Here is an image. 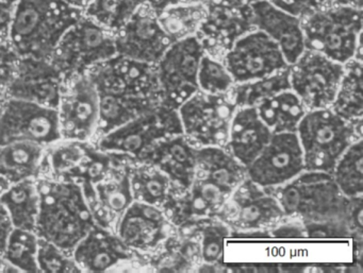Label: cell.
I'll use <instances>...</instances> for the list:
<instances>
[{"instance_id":"d6986e66","label":"cell","mask_w":363,"mask_h":273,"mask_svg":"<svg viewBox=\"0 0 363 273\" xmlns=\"http://www.w3.org/2000/svg\"><path fill=\"white\" fill-rule=\"evenodd\" d=\"M65 81L63 74L50 60L21 58L7 92L10 98L24 99L58 110Z\"/></svg>"},{"instance_id":"74e56055","label":"cell","mask_w":363,"mask_h":273,"mask_svg":"<svg viewBox=\"0 0 363 273\" xmlns=\"http://www.w3.org/2000/svg\"><path fill=\"white\" fill-rule=\"evenodd\" d=\"M229 236L230 228L224 222L210 221L203 226L201 253L206 264H223L225 239Z\"/></svg>"},{"instance_id":"8d00e7d4","label":"cell","mask_w":363,"mask_h":273,"mask_svg":"<svg viewBox=\"0 0 363 273\" xmlns=\"http://www.w3.org/2000/svg\"><path fill=\"white\" fill-rule=\"evenodd\" d=\"M197 83L199 90L208 94H225L235 86L224 63L208 54H203L199 63Z\"/></svg>"},{"instance_id":"1f68e13d","label":"cell","mask_w":363,"mask_h":273,"mask_svg":"<svg viewBox=\"0 0 363 273\" xmlns=\"http://www.w3.org/2000/svg\"><path fill=\"white\" fill-rule=\"evenodd\" d=\"M205 3L184 4L167 8L158 14L159 23L172 43L196 35L205 21Z\"/></svg>"},{"instance_id":"8fae6325","label":"cell","mask_w":363,"mask_h":273,"mask_svg":"<svg viewBox=\"0 0 363 273\" xmlns=\"http://www.w3.org/2000/svg\"><path fill=\"white\" fill-rule=\"evenodd\" d=\"M61 139L58 110L18 98L0 108V146L28 141L44 147Z\"/></svg>"},{"instance_id":"7dc6e473","label":"cell","mask_w":363,"mask_h":273,"mask_svg":"<svg viewBox=\"0 0 363 273\" xmlns=\"http://www.w3.org/2000/svg\"><path fill=\"white\" fill-rule=\"evenodd\" d=\"M203 0H146V3L150 6L156 12L157 16L163 10L167 9L169 7H174V6L184 5V4H192L199 3Z\"/></svg>"},{"instance_id":"603a6c76","label":"cell","mask_w":363,"mask_h":273,"mask_svg":"<svg viewBox=\"0 0 363 273\" xmlns=\"http://www.w3.org/2000/svg\"><path fill=\"white\" fill-rule=\"evenodd\" d=\"M272 136L273 133L262 122L256 108H238L231 120L225 148L235 160L247 167Z\"/></svg>"},{"instance_id":"f1b7e54d","label":"cell","mask_w":363,"mask_h":273,"mask_svg":"<svg viewBox=\"0 0 363 273\" xmlns=\"http://www.w3.org/2000/svg\"><path fill=\"white\" fill-rule=\"evenodd\" d=\"M0 202L9 213L13 228L35 232L40 211L38 183L27 179L11 184L0 194Z\"/></svg>"},{"instance_id":"44dd1931","label":"cell","mask_w":363,"mask_h":273,"mask_svg":"<svg viewBox=\"0 0 363 273\" xmlns=\"http://www.w3.org/2000/svg\"><path fill=\"white\" fill-rule=\"evenodd\" d=\"M167 232L164 211L139 201H133L116 222L118 238L129 249H152L165 239Z\"/></svg>"},{"instance_id":"52a82bcc","label":"cell","mask_w":363,"mask_h":273,"mask_svg":"<svg viewBox=\"0 0 363 273\" xmlns=\"http://www.w3.org/2000/svg\"><path fill=\"white\" fill-rule=\"evenodd\" d=\"M182 133L178 110L161 103L103 135L97 148L107 153L113 152L141 161L155 144Z\"/></svg>"},{"instance_id":"e575fe53","label":"cell","mask_w":363,"mask_h":273,"mask_svg":"<svg viewBox=\"0 0 363 273\" xmlns=\"http://www.w3.org/2000/svg\"><path fill=\"white\" fill-rule=\"evenodd\" d=\"M146 0H92L84 16L116 33L133 18Z\"/></svg>"},{"instance_id":"7c38bea8","label":"cell","mask_w":363,"mask_h":273,"mask_svg":"<svg viewBox=\"0 0 363 273\" xmlns=\"http://www.w3.org/2000/svg\"><path fill=\"white\" fill-rule=\"evenodd\" d=\"M86 74L97 91L162 103L156 64L139 62L116 54L91 67Z\"/></svg>"},{"instance_id":"bcb514c9","label":"cell","mask_w":363,"mask_h":273,"mask_svg":"<svg viewBox=\"0 0 363 273\" xmlns=\"http://www.w3.org/2000/svg\"><path fill=\"white\" fill-rule=\"evenodd\" d=\"M13 228L9 213L0 202V253L3 254L5 251L8 238H9Z\"/></svg>"},{"instance_id":"ba28073f","label":"cell","mask_w":363,"mask_h":273,"mask_svg":"<svg viewBox=\"0 0 363 273\" xmlns=\"http://www.w3.org/2000/svg\"><path fill=\"white\" fill-rule=\"evenodd\" d=\"M237 105L230 93L208 94L199 90L178 108L182 132L201 147H225Z\"/></svg>"},{"instance_id":"ffe728a7","label":"cell","mask_w":363,"mask_h":273,"mask_svg":"<svg viewBox=\"0 0 363 273\" xmlns=\"http://www.w3.org/2000/svg\"><path fill=\"white\" fill-rule=\"evenodd\" d=\"M250 7L254 29L271 37L279 46L288 64H293L306 50L301 18L269 0L256 1L250 4Z\"/></svg>"},{"instance_id":"e0dca14e","label":"cell","mask_w":363,"mask_h":273,"mask_svg":"<svg viewBox=\"0 0 363 273\" xmlns=\"http://www.w3.org/2000/svg\"><path fill=\"white\" fill-rule=\"evenodd\" d=\"M207 14L196 37L205 52L218 50L226 54L242 35L254 30L250 4L244 0H203Z\"/></svg>"},{"instance_id":"7402d4cb","label":"cell","mask_w":363,"mask_h":273,"mask_svg":"<svg viewBox=\"0 0 363 273\" xmlns=\"http://www.w3.org/2000/svg\"><path fill=\"white\" fill-rule=\"evenodd\" d=\"M197 148L182 133L155 144L140 162L162 171L178 187H190L197 168Z\"/></svg>"},{"instance_id":"5b68a950","label":"cell","mask_w":363,"mask_h":273,"mask_svg":"<svg viewBox=\"0 0 363 273\" xmlns=\"http://www.w3.org/2000/svg\"><path fill=\"white\" fill-rule=\"evenodd\" d=\"M296 134L305 170L331 173L346 149L362 139V127L354 126L327 108L308 111L297 127Z\"/></svg>"},{"instance_id":"484cf974","label":"cell","mask_w":363,"mask_h":273,"mask_svg":"<svg viewBox=\"0 0 363 273\" xmlns=\"http://www.w3.org/2000/svg\"><path fill=\"white\" fill-rule=\"evenodd\" d=\"M43 146L33 141H13L0 146V178L9 184L37 177Z\"/></svg>"},{"instance_id":"ab89813d","label":"cell","mask_w":363,"mask_h":273,"mask_svg":"<svg viewBox=\"0 0 363 273\" xmlns=\"http://www.w3.org/2000/svg\"><path fill=\"white\" fill-rule=\"evenodd\" d=\"M82 141H72L71 144L59 146L50 153V165L57 175L67 177L79 166L86 154V146Z\"/></svg>"},{"instance_id":"4fadbf2b","label":"cell","mask_w":363,"mask_h":273,"mask_svg":"<svg viewBox=\"0 0 363 273\" xmlns=\"http://www.w3.org/2000/svg\"><path fill=\"white\" fill-rule=\"evenodd\" d=\"M224 65L235 84L262 79L289 67L279 46L257 29L233 44L225 54Z\"/></svg>"},{"instance_id":"f5cc1de1","label":"cell","mask_w":363,"mask_h":273,"mask_svg":"<svg viewBox=\"0 0 363 273\" xmlns=\"http://www.w3.org/2000/svg\"><path fill=\"white\" fill-rule=\"evenodd\" d=\"M244 1L248 4H254L256 3V1H260V0H244Z\"/></svg>"},{"instance_id":"7bdbcfd3","label":"cell","mask_w":363,"mask_h":273,"mask_svg":"<svg viewBox=\"0 0 363 273\" xmlns=\"http://www.w3.org/2000/svg\"><path fill=\"white\" fill-rule=\"evenodd\" d=\"M362 196L350 198L346 219L352 230V236L354 237L357 241H362Z\"/></svg>"},{"instance_id":"b9f144b4","label":"cell","mask_w":363,"mask_h":273,"mask_svg":"<svg viewBox=\"0 0 363 273\" xmlns=\"http://www.w3.org/2000/svg\"><path fill=\"white\" fill-rule=\"evenodd\" d=\"M269 1L301 20L309 14L313 13L316 10L326 7L329 4V0H269Z\"/></svg>"},{"instance_id":"f546056e","label":"cell","mask_w":363,"mask_h":273,"mask_svg":"<svg viewBox=\"0 0 363 273\" xmlns=\"http://www.w3.org/2000/svg\"><path fill=\"white\" fill-rule=\"evenodd\" d=\"M344 67V75L330 109L354 126L362 127V61L352 59Z\"/></svg>"},{"instance_id":"836d02e7","label":"cell","mask_w":363,"mask_h":273,"mask_svg":"<svg viewBox=\"0 0 363 273\" xmlns=\"http://www.w3.org/2000/svg\"><path fill=\"white\" fill-rule=\"evenodd\" d=\"M333 180L347 198L363 194V139L354 141L342 154L333 168Z\"/></svg>"},{"instance_id":"d4e9b609","label":"cell","mask_w":363,"mask_h":273,"mask_svg":"<svg viewBox=\"0 0 363 273\" xmlns=\"http://www.w3.org/2000/svg\"><path fill=\"white\" fill-rule=\"evenodd\" d=\"M133 201L129 169H126L95 184L94 200L89 207L97 226L109 228L112 222L118 221Z\"/></svg>"},{"instance_id":"9c48e42d","label":"cell","mask_w":363,"mask_h":273,"mask_svg":"<svg viewBox=\"0 0 363 273\" xmlns=\"http://www.w3.org/2000/svg\"><path fill=\"white\" fill-rule=\"evenodd\" d=\"M205 54L203 44L196 35L174 42L165 50L156 63L163 105L177 110L199 90L197 74Z\"/></svg>"},{"instance_id":"30bf717a","label":"cell","mask_w":363,"mask_h":273,"mask_svg":"<svg viewBox=\"0 0 363 273\" xmlns=\"http://www.w3.org/2000/svg\"><path fill=\"white\" fill-rule=\"evenodd\" d=\"M344 64L305 50L290 65L291 90L308 111L330 108L344 75Z\"/></svg>"},{"instance_id":"60d3db41","label":"cell","mask_w":363,"mask_h":273,"mask_svg":"<svg viewBox=\"0 0 363 273\" xmlns=\"http://www.w3.org/2000/svg\"><path fill=\"white\" fill-rule=\"evenodd\" d=\"M303 223L307 238H346L352 236V230L346 217L303 220Z\"/></svg>"},{"instance_id":"9a60e30c","label":"cell","mask_w":363,"mask_h":273,"mask_svg":"<svg viewBox=\"0 0 363 273\" xmlns=\"http://www.w3.org/2000/svg\"><path fill=\"white\" fill-rule=\"evenodd\" d=\"M58 114L61 136L69 141H86L96 132L99 120V93L86 74L67 80Z\"/></svg>"},{"instance_id":"cb8c5ba5","label":"cell","mask_w":363,"mask_h":273,"mask_svg":"<svg viewBox=\"0 0 363 273\" xmlns=\"http://www.w3.org/2000/svg\"><path fill=\"white\" fill-rule=\"evenodd\" d=\"M73 258L80 270L105 272L122 260H130L129 248L108 228L95 226L73 250Z\"/></svg>"},{"instance_id":"6da1fadb","label":"cell","mask_w":363,"mask_h":273,"mask_svg":"<svg viewBox=\"0 0 363 273\" xmlns=\"http://www.w3.org/2000/svg\"><path fill=\"white\" fill-rule=\"evenodd\" d=\"M82 16L62 0H18L8 39L21 58L50 60L61 37Z\"/></svg>"},{"instance_id":"5bb4252c","label":"cell","mask_w":363,"mask_h":273,"mask_svg":"<svg viewBox=\"0 0 363 273\" xmlns=\"http://www.w3.org/2000/svg\"><path fill=\"white\" fill-rule=\"evenodd\" d=\"M305 170L296 132L273 134L259 156L246 167L248 179L264 188H275Z\"/></svg>"},{"instance_id":"4316f807","label":"cell","mask_w":363,"mask_h":273,"mask_svg":"<svg viewBox=\"0 0 363 273\" xmlns=\"http://www.w3.org/2000/svg\"><path fill=\"white\" fill-rule=\"evenodd\" d=\"M255 108L273 134L296 132L301 118L307 113L301 99L292 90L269 97Z\"/></svg>"},{"instance_id":"f6af8a7d","label":"cell","mask_w":363,"mask_h":273,"mask_svg":"<svg viewBox=\"0 0 363 273\" xmlns=\"http://www.w3.org/2000/svg\"><path fill=\"white\" fill-rule=\"evenodd\" d=\"M225 267L233 272H280L279 265L265 262H238L226 264Z\"/></svg>"},{"instance_id":"c3c4849f","label":"cell","mask_w":363,"mask_h":273,"mask_svg":"<svg viewBox=\"0 0 363 273\" xmlns=\"http://www.w3.org/2000/svg\"><path fill=\"white\" fill-rule=\"evenodd\" d=\"M14 5L0 1V35H6L9 30Z\"/></svg>"},{"instance_id":"ee69618b","label":"cell","mask_w":363,"mask_h":273,"mask_svg":"<svg viewBox=\"0 0 363 273\" xmlns=\"http://www.w3.org/2000/svg\"><path fill=\"white\" fill-rule=\"evenodd\" d=\"M273 238L278 239H301L306 238L305 226L303 222L293 221L279 224L269 231Z\"/></svg>"},{"instance_id":"2e32d148","label":"cell","mask_w":363,"mask_h":273,"mask_svg":"<svg viewBox=\"0 0 363 273\" xmlns=\"http://www.w3.org/2000/svg\"><path fill=\"white\" fill-rule=\"evenodd\" d=\"M116 54L139 62L156 64L171 45L158 16L144 3L122 29L114 33Z\"/></svg>"},{"instance_id":"7a4b0ae2","label":"cell","mask_w":363,"mask_h":273,"mask_svg":"<svg viewBox=\"0 0 363 273\" xmlns=\"http://www.w3.org/2000/svg\"><path fill=\"white\" fill-rule=\"evenodd\" d=\"M35 234L67 253L96 226L82 186L72 181H40Z\"/></svg>"},{"instance_id":"f35d334b","label":"cell","mask_w":363,"mask_h":273,"mask_svg":"<svg viewBox=\"0 0 363 273\" xmlns=\"http://www.w3.org/2000/svg\"><path fill=\"white\" fill-rule=\"evenodd\" d=\"M37 262L40 272H82L67 252L42 238H39Z\"/></svg>"},{"instance_id":"3957f363","label":"cell","mask_w":363,"mask_h":273,"mask_svg":"<svg viewBox=\"0 0 363 273\" xmlns=\"http://www.w3.org/2000/svg\"><path fill=\"white\" fill-rule=\"evenodd\" d=\"M306 50L346 64L362 61V10L348 6H326L301 20Z\"/></svg>"},{"instance_id":"816d5d0a","label":"cell","mask_w":363,"mask_h":273,"mask_svg":"<svg viewBox=\"0 0 363 273\" xmlns=\"http://www.w3.org/2000/svg\"><path fill=\"white\" fill-rule=\"evenodd\" d=\"M0 1H4V3L10 4V5H16L18 3V0H0Z\"/></svg>"},{"instance_id":"681fc988","label":"cell","mask_w":363,"mask_h":273,"mask_svg":"<svg viewBox=\"0 0 363 273\" xmlns=\"http://www.w3.org/2000/svg\"><path fill=\"white\" fill-rule=\"evenodd\" d=\"M327 6H348V7L362 10V0H329Z\"/></svg>"},{"instance_id":"277c9868","label":"cell","mask_w":363,"mask_h":273,"mask_svg":"<svg viewBox=\"0 0 363 273\" xmlns=\"http://www.w3.org/2000/svg\"><path fill=\"white\" fill-rule=\"evenodd\" d=\"M267 190L276 197L286 217L325 220L347 215L350 198L342 194L329 173L303 170L286 183Z\"/></svg>"},{"instance_id":"d6a6232c","label":"cell","mask_w":363,"mask_h":273,"mask_svg":"<svg viewBox=\"0 0 363 273\" xmlns=\"http://www.w3.org/2000/svg\"><path fill=\"white\" fill-rule=\"evenodd\" d=\"M291 90L290 65L262 79L237 83L229 91L237 108L256 107L260 101Z\"/></svg>"},{"instance_id":"d590c367","label":"cell","mask_w":363,"mask_h":273,"mask_svg":"<svg viewBox=\"0 0 363 273\" xmlns=\"http://www.w3.org/2000/svg\"><path fill=\"white\" fill-rule=\"evenodd\" d=\"M39 237L35 232L14 228L8 238L4 258L24 272H40L37 255Z\"/></svg>"},{"instance_id":"8992f818","label":"cell","mask_w":363,"mask_h":273,"mask_svg":"<svg viewBox=\"0 0 363 273\" xmlns=\"http://www.w3.org/2000/svg\"><path fill=\"white\" fill-rule=\"evenodd\" d=\"M116 54L113 33L82 16L61 37L50 61L67 81Z\"/></svg>"},{"instance_id":"f907efd6","label":"cell","mask_w":363,"mask_h":273,"mask_svg":"<svg viewBox=\"0 0 363 273\" xmlns=\"http://www.w3.org/2000/svg\"><path fill=\"white\" fill-rule=\"evenodd\" d=\"M62 1L67 5L75 8V9L80 10L82 12H84L88 8V6L92 3V0H62Z\"/></svg>"},{"instance_id":"83f0119b","label":"cell","mask_w":363,"mask_h":273,"mask_svg":"<svg viewBox=\"0 0 363 273\" xmlns=\"http://www.w3.org/2000/svg\"><path fill=\"white\" fill-rule=\"evenodd\" d=\"M97 93L99 120L96 131L101 133V136L162 103L150 99L122 96L104 91H97Z\"/></svg>"},{"instance_id":"ac0fdd59","label":"cell","mask_w":363,"mask_h":273,"mask_svg":"<svg viewBox=\"0 0 363 273\" xmlns=\"http://www.w3.org/2000/svg\"><path fill=\"white\" fill-rule=\"evenodd\" d=\"M227 203L225 207L230 211L222 209L227 211L224 222L235 231L262 230L286 217L276 197L248 178L235 188Z\"/></svg>"},{"instance_id":"4dcf8cb0","label":"cell","mask_w":363,"mask_h":273,"mask_svg":"<svg viewBox=\"0 0 363 273\" xmlns=\"http://www.w3.org/2000/svg\"><path fill=\"white\" fill-rule=\"evenodd\" d=\"M133 199L155 207H164L172 194L173 185L169 178L152 165L129 169Z\"/></svg>"}]
</instances>
